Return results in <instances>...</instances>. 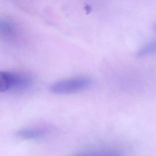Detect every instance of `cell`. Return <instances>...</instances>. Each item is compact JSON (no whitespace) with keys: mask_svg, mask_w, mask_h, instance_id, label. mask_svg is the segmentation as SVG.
<instances>
[{"mask_svg":"<svg viewBox=\"0 0 156 156\" xmlns=\"http://www.w3.org/2000/svg\"><path fill=\"white\" fill-rule=\"evenodd\" d=\"M93 82L84 76L73 77L58 81L50 87L51 92L58 94H68L84 91L91 87Z\"/></svg>","mask_w":156,"mask_h":156,"instance_id":"cell-1","label":"cell"},{"mask_svg":"<svg viewBox=\"0 0 156 156\" xmlns=\"http://www.w3.org/2000/svg\"><path fill=\"white\" fill-rule=\"evenodd\" d=\"M46 130L40 128H27L20 129L16 132L17 136L25 140H36L43 137Z\"/></svg>","mask_w":156,"mask_h":156,"instance_id":"cell-2","label":"cell"},{"mask_svg":"<svg viewBox=\"0 0 156 156\" xmlns=\"http://www.w3.org/2000/svg\"><path fill=\"white\" fill-rule=\"evenodd\" d=\"M15 73L0 72V92H4L13 88Z\"/></svg>","mask_w":156,"mask_h":156,"instance_id":"cell-3","label":"cell"},{"mask_svg":"<svg viewBox=\"0 0 156 156\" xmlns=\"http://www.w3.org/2000/svg\"><path fill=\"white\" fill-rule=\"evenodd\" d=\"M32 80L28 75L22 73H15L13 89L18 91H23L31 85Z\"/></svg>","mask_w":156,"mask_h":156,"instance_id":"cell-4","label":"cell"},{"mask_svg":"<svg viewBox=\"0 0 156 156\" xmlns=\"http://www.w3.org/2000/svg\"><path fill=\"white\" fill-rule=\"evenodd\" d=\"M156 51V42L151 41L140 49L137 52L138 57H143L150 55L153 54Z\"/></svg>","mask_w":156,"mask_h":156,"instance_id":"cell-5","label":"cell"},{"mask_svg":"<svg viewBox=\"0 0 156 156\" xmlns=\"http://www.w3.org/2000/svg\"><path fill=\"white\" fill-rule=\"evenodd\" d=\"M89 156H121L119 152L114 151H108L100 153H89Z\"/></svg>","mask_w":156,"mask_h":156,"instance_id":"cell-6","label":"cell"},{"mask_svg":"<svg viewBox=\"0 0 156 156\" xmlns=\"http://www.w3.org/2000/svg\"><path fill=\"white\" fill-rule=\"evenodd\" d=\"M77 156H89V153H86V154H82V155H79Z\"/></svg>","mask_w":156,"mask_h":156,"instance_id":"cell-7","label":"cell"}]
</instances>
